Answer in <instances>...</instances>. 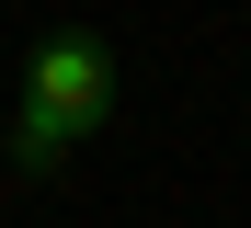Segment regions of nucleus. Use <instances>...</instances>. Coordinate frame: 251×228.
<instances>
[{
	"instance_id": "1",
	"label": "nucleus",
	"mask_w": 251,
	"mask_h": 228,
	"mask_svg": "<svg viewBox=\"0 0 251 228\" xmlns=\"http://www.w3.org/2000/svg\"><path fill=\"white\" fill-rule=\"evenodd\" d=\"M114 114V57L103 34H46L23 57V103H12V171H57L80 137Z\"/></svg>"
}]
</instances>
